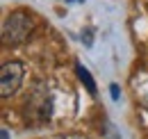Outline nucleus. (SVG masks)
Instances as JSON below:
<instances>
[{
	"label": "nucleus",
	"instance_id": "obj_1",
	"mask_svg": "<svg viewBox=\"0 0 148 139\" xmlns=\"http://www.w3.org/2000/svg\"><path fill=\"white\" fill-rule=\"evenodd\" d=\"M34 30H37V16L27 9H14L7 14L5 23H2V34H0L2 46H7V48L21 46L32 36Z\"/></svg>",
	"mask_w": 148,
	"mask_h": 139
},
{
	"label": "nucleus",
	"instance_id": "obj_2",
	"mask_svg": "<svg viewBox=\"0 0 148 139\" xmlns=\"http://www.w3.org/2000/svg\"><path fill=\"white\" fill-rule=\"evenodd\" d=\"M23 78H25V69H23L21 62L2 64V71H0V94H2V98H12L21 89Z\"/></svg>",
	"mask_w": 148,
	"mask_h": 139
},
{
	"label": "nucleus",
	"instance_id": "obj_3",
	"mask_svg": "<svg viewBox=\"0 0 148 139\" xmlns=\"http://www.w3.org/2000/svg\"><path fill=\"white\" fill-rule=\"evenodd\" d=\"M75 73H77L80 82L87 87V91H89L91 96H96V94H98V87H96V82H93V78H91V73H89V69H84V66L77 62V64H75Z\"/></svg>",
	"mask_w": 148,
	"mask_h": 139
},
{
	"label": "nucleus",
	"instance_id": "obj_4",
	"mask_svg": "<svg viewBox=\"0 0 148 139\" xmlns=\"http://www.w3.org/2000/svg\"><path fill=\"white\" fill-rule=\"evenodd\" d=\"M110 94H112L114 100H119V98H121V96H119V85H110Z\"/></svg>",
	"mask_w": 148,
	"mask_h": 139
},
{
	"label": "nucleus",
	"instance_id": "obj_5",
	"mask_svg": "<svg viewBox=\"0 0 148 139\" xmlns=\"http://www.w3.org/2000/svg\"><path fill=\"white\" fill-rule=\"evenodd\" d=\"M0 132H2V139H9V130H7V128H2Z\"/></svg>",
	"mask_w": 148,
	"mask_h": 139
},
{
	"label": "nucleus",
	"instance_id": "obj_6",
	"mask_svg": "<svg viewBox=\"0 0 148 139\" xmlns=\"http://www.w3.org/2000/svg\"><path fill=\"white\" fill-rule=\"evenodd\" d=\"M66 2H73V0H66Z\"/></svg>",
	"mask_w": 148,
	"mask_h": 139
}]
</instances>
